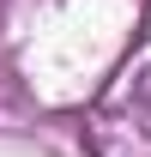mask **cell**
<instances>
[]
</instances>
